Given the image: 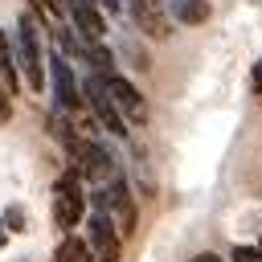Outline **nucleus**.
Here are the masks:
<instances>
[{"label": "nucleus", "mask_w": 262, "mask_h": 262, "mask_svg": "<svg viewBox=\"0 0 262 262\" xmlns=\"http://www.w3.org/2000/svg\"><path fill=\"white\" fill-rule=\"evenodd\" d=\"M86 225V246H90V262H119L123 258V233L111 221L106 209H90Z\"/></svg>", "instance_id": "7"}, {"label": "nucleus", "mask_w": 262, "mask_h": 262, "mask_svg": "<svg viewBox=\"0 0 262 262\" xmlns=\"http://www.w3.org/2000/svg\"><path fill=\"white\" fill-rule=\"evenodd\" d=\"M123 16H127V25H131L139 37H147V41H172V33H176L164 0H123Z\"/></svg>", "instance_id": "6"}, {"label": "nucleus", "mask_w": 262, "mask_h": 262, "mask_svg": "<svg viewBox=\"0 0 262 262\" xmlns=\"http://www.w3.org/2000/svg\"><path fill=\"white\" fill-rule=\"evenodd\" d=\"M164 8L172 16V25H180V29H201V25L213 20V4L209 0H164Z\"/></svg>", "instance_id": "10"}, {"label": "nucleus", "mask_w": 262, "mask_h": 262, "mask_svg": "<svg viewBox=\"0 0 262 262\" xmlns=\"http://www.w3.org/2000/svg\"><path fill=\"white\" fill-rule=\"evenodd\" d=\"M250 90L262 98V57H258V61H254V70H250Z\"/></svg>", "instance_id": "17"}, {"label": "nucleus", "mask_w": 262, "mask_h": 262, "mask_svg": "<svg viewBox=\"0 0 262 262\" xmlns=\"http://www.w3.org/2000/svg\"><path fill=\"white\" fill-rule=\"evenodd\" d=\"M12 102H16V98L0 86V123H8V119H12Z\"/></svg>", "instance_id": "16"}, {"label": "nucleus", "mask_w": 262, "mask_h": 262, "mask_svg": "<svg viewBox=\"0 0 262 262\" xmlns=\"http://www.w3.org/2000/svg\"><path fill=\"white\" fill-rule=\"evenodd\" d=\"M98 82L106 86V94H111V102L119 106V115L131 123V127H143L147 123V94L123 74V70H106V74H98Z\"/></svg>", "instance_id": "5"}, {"label": "nucleus", "mask_w": 262, "mask_h": 262, "mask_svg": "<svg viewBox=\"0 0 262 262\" xmlns=\"http://www.w3.org/2000/svg\"><path fill=\"white\" fill-rule=\"evenodd\" d=\"M78 82H82V102H86V111L94 115L98 131H106L111 139H127V135H131V123L119 115V106L111 102V94H106V86L98 82V74L86 70V74H78Z\"/></svg>", "instance_id": "4"}, {"label": "nucleus", "mask_w": 262, "mask_h": 262, "mask_svg": "<svg viewBox=\"0 0 262 262\" xmlns=\"http://www.w3.org/2000/svg\"><path fill=\"white\" fill-rule=\"evenodd\" d=\"M115 57H127V66H131V70H139V74H147V70H151V57H147V49H143L135 37H123V45L115 49Z\"/></svg>", "instance_id": "12"}, {"label": "nucleus", "mask_w": 262, "mask_h": 262, "mask_svg": "<svg viewBox=\"0 0 262 262\" xmlns=\"http://www.w3.org/2000/svg\"><path fill=\"white\" fill-rule=\"evenodd\" d=\"M61 4H66V25H70L74 33L98 37V41L111 37V16H106L94 0H61Z\"/></svg>", "instance_id": "9"}, {"label": "nucleus", "mask_w": 262, "mask_h": 262, "mask_svg": "<svg viewBox=\"0 0 262 262\" xmlns=\"http://www.w3.org/2000/svg\"><path fill=\"white\" fill-rule=\"evenodd\" d=\"M94 4H98L111 20H123V0H94Z\"/></svg>", "instance_id": "15"}, {"label": "nucleus", "mask_w": 262, "mask_h": 262, "mask_svg": "<svg viewBox=\"0 0 262 262\" xmlns=\"http://www.w3.org/2000/svg\"><path fill=\"white\" fill-rule=\"evenodd\" d=\"M106 213H111V221L119 225V233H123V242L139 229V205H135V188H131V180H127V172L119 168L111 180H106Z\"/></svg>", "instance_id": "8"}, {"label": "nucleus", "mask_w": 262, "mask_h": 262, "mask_svg": "<svg viewBox=\"0 0 262 262\" xmlns=\"http://www.w3.org/2000/svg\"><path fill=\"white\" fill-rule=\"evenodd\" d=\"M90 213V201H86V184L82 176L66 164L53 180V229L57 233H74Z\"/></svg>", "instance_id": "3"}, {"label": "nucleus", "mask_w": 262, "mask_h": 262, "mask_svg": "<svg viewBox=\"0 0 262 262\" xmlns=\"http://www.w3.org/2000/svg\"><path fill=\"white\" fill-rule=\"evenodd\" d=\"M4 242H8V229H4V221H0V246H4Z\"/></svg>", "instance_id": "19"}, {"label": "nucleus", "mask_w": 262, "mask_h": 262, "mask_svg": "<svg viewBox=\"0 0 262 262\" xmlns=\"http://www.w3.org/2000/svg\"><path fill=\"white\" fill-rule=\"evenodd\" d=\"M229 262H262V246H233Z\"/></svg>", "instance_id": "14"}, {"label": "nucleus", "mask_w": 262, "mask_h": 262, "mask_svg": "<svg viewBox=\"0 0 262 262\" xmlns=\"http://www.w3.org/2000/svg\"><path fill=\"white\" fill-rule=\"evenodd\" d=\"M0 221H4L8 233H25V229H29V213H25L20 205H8V209L0 213Z\"/></svg>", "instance_id": "13"}, {"label": "nucleus", "mask_w": 262, "mask_h": 262, "mask_svg": "<svg viewBox=\"0 0 262 262\" xmlns=\"http://www.w3.org/2000/svg\"><path fill=\"white\" fill-rule=\"evenodd\" d=\"M12 53H16V70H20V82L29 86V94H45V25L29 8L16 12Z\"/></svg>", "instance_id": "1"}, {"label": "nucleus", "mask_w": 262, "mask_h": 262, "mask_svg": "<svg viewBox=\"0 0 262 262\" xmlns=\"http://www.w3.org/2000/svg\"><path fill=\"white\" fill-rule=\"evenodd\" d=\"M53 262H90V246H86V237H78V233H61V242H57V250H53Z\"/></svg>", "instance_id": "11"}, {"label": "nucleus", "mask_w": 262, "mask_h": 262, "mask_svg": "<svg viewBox=\"0 0 262 262\" xmlns=\"http://www.w3.org/2000/svg\"><path fill=\"white\" fill-rule=\"evenodd\" d=\"M45 94H49V106L61 111V115H82L86 111L78 66L70 57H61L53 45H45Z\"/></svg>", "instance_id": "2"}, {"label": "nucleus", "mask_w": 262, "mask_h": 262, "mask_svg": "<svg viewBox=\"0 0 262 262\" xmlns=\"http://www.w3.org/2000/svg\"><path fill=\"white\" fill-rule=\"evenodd\" d=\"M188 262H229V258H221V254H213V250H205V254H192Z\"/></svg>", "instance_id": "18"}]
</instances>
